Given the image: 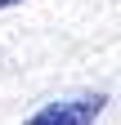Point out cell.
Masks as SVG:
<instances>
[{"instance_id":"1","label":"cell","mask_w":121,"mask_h":125,"mask_svg":"<svg viewBox=\"0 0 121 125\" xmlns=\"http://www.w3.org/2000/svg\"><path fill=\"white\" fill-rule=\"evenodd\" d=\"M108 107V94L99 89H85V94H67V98H54L45 103L40 112H32L23 125H94Z\"/></svg>"},{"instance_id":"2","label":"cell","mask_w":121,"mask_h":125,"mask_svg":"<svg viewBox=\"0 0 121 125\" xmlns=\"http://www.w3.org/2000/svg\"><path fill=\"white\" fill-rule=\"evenodd\" d=\"M9 5H23V0H0V9H9Z\"/></svg>"}]
</instances>
